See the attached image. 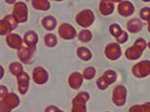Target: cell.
<instances>
[{
	"instance_id": "1",
	"label": "cell",
	"mask_w": 150,
	"mask_h": 112,
	"mask_svg": "<svg viewBox=\"0 0 150 112\" xmlns=\"http://www.w3.org/2000/svg\"><path fill=\"white\" fill-rule=\"evenodd\" d=\"M147 44L143 38H139L134 41V44L129 47L125 51V57L129 60H138L146 49Z\"/></svg>"
},
{
	"instance_id": "2",
	"label": "cell",
	"mask_w": 150,
	"mask_h": 112,
	"mask_svg": "<svg viewBox=\"0 0 150 112\" xmlns=\"http://www.w3.org/2000/svg\"><path fill=\"white\" fill-rule=\"evenodd\" d=\"M20 105V98L14 92H9L0 101V111L11 112Z\"/></svg>"
},
{
	"instance_id": "3",
	"label": "cell",
	"mask_w": 150,
	"mask_h": 112,
	"mask_svg": "<svg viewBox=\"0 0 150 112\" xmlns=\"http://www.w3.org/2000/svg\"><path fill=\"white\" fill-rule=\"evenodd\" d=\"M90 99L89 93L87 91H81L72 99L71 112H87L86 104Z\"/></svg>"
},
{
	"instance_id": "4",
	"label": "cell",
	"mask_w": 150,
	"mask_h": 112,
	"mask_svg": "<svg viewBox=\"0 0 150 112\" xmlns=\"http://www.w3.org/2000/svg\"><path fill=\"white\" fill-rule=\"evenodd\" d=\"M19 23L13 17V14L6 15L3 19L0 21V35L1 36H7L13 30H15L18 26Z\"/></svg>"
},
{
	"instance_id": "5",
	"label": "cell",
	"mask_w": 150,
	"mask_h": 112,
	"mask_svg": "<svg viewBox=\"0 0 150 112\" xmlns=\"http://www.w3.org/2000/svg\"><path fill=\"white\" fill-rule=\"evenodd\" d=\"M77 24L82 28H88L95 21V14L90 9H85L77 14L75 17Z\"/></svg>"
},
{
	"instance_id": "6",
	"label": "cell",
	"mask_w": 150,
	"mask_h": 112,
	"mask_svg": "<svg viewBox=\"0 0 150 112\" xmlns=\"http://www.w3.org/2000/svg\"><path fill=\"white\" fill-rule=\"evenodd\" d=\"M12 14L19 24L26 23L28 20V6L24 2L19 1L13 5Z\"/></svg>"
},
{
	"instance_id": "7",
	"label": "cell",
	"mask_w": 150,
	"mask_h": 112,
	"mask_svg": "<svg viewBox=\"0 0 150 112\" xmlns=\"http://www.w3.org/2000/svg\"><path fill=\"white\" fill-rule=\"evenodd\" d=\"M127 99V89L123 85L116 86L112 94V101L117 107H122L126 103Z\"/></svg>"
},
{
	"instance_id": "8",
	"label": "cell",
	"mask_w": 150,
	"mask_h": 112,
	"mask_svg": "<svg viewBox=\"0 0 150 112\" xmlns=\"http://www.w3.org/2000/svg\"><path fill=\"white\" fill-rule=\"evenodd\" d=\"M132 73L137 78H145L150 76V60H142L132 66Z\"/></svg>"
},
{
	"instance_id": "9",
	"label": "cell",
	"mask_w": 150,
	"mask_h": 112,
	"mask_svg": "<svg viewBox=\"0 0 150 112\" xmlns=\"http://www.w3.org/2000/svg\"><path fill=\"white\" fill-rule=\"evenodd\" d=\"M122 52V48L117 42H111L107 44L105 48V55L106 58L111 61H115L121 58Z\"/></svg>"
},
{
	"instance_id": "10",
	"label": "cell",
	"mask_w": 150,
	"mask_h": 112,
	"mask_svg": "<svg viewBox=\"0 0 150 112\" xmlns=\"http://www.w3.org/2000/svg\"><path fill=\"white\" fill-rule=\"evenodd\" d=\"M35 51H36V49H33L28 46H23L21 49H18L17 56L23 64L30 65L33 61Z\"/></svg>"
},
{
	"instance_id": "11",
	"label": "cell",
	"mask_w": 150,
	"mask_h": 112,
	"mask_svg": "<svg viewBox=\"0 0 150 112\" xmlns=\"http://www.w3.org/2000/svg\"><path fill=\"white\" fill-rule=\"evenodd\" d=\"M58 34L62 39L66 40V41H71L75 39V37H77V31L75 28L67 23L62 24L59 28H58Z\"/></svg>"
},
{
	"instance_id": "12",
	"label": "cell",
	"mask_w": 150,
	"mask_h": 112,
	"mask_svg": "<svg viewBox=\"0 0 150 112\" xmlns=\"http://www.w3.org/2000/svg\"><path fill=\"white\" fill-rule=\"evenodd\" d=\"M49 78L47 71L42 66H37L32 71V80L35 83L43 85L47 83Z\"/></svg>"
},
{
	"instance_id": "13",
	"label": "cell",
	"mask_w": 150,
	"mask_h": 112,
	"mask_svg": "<svg viewBox=\"0 0 150 112\" xmlns=\"http://www.w3.org/2000/svg\"><path fill=\"white\" fill-rule=\"evenodd\" d=\"M17 77V87L21 94H26L29 91L30 77L26 72H23Z\"/></svg>"
},
{
	"instance_id": "14",
	"label": "cell",
	"mask_w": 150,
	"mask_h": 112,
	"mask_svg": "<svg viewBox=\"0 0 150 112\" xmlns=\"http://www.w3.org/2000/svg\"><path fill=\"white\" fill-rule=\"evenodd\" d=\"M117 11L121 16L126 18V17H129L134 14L135 6L132 3L128 1V0H122V2H120L118 4Z\"/></svg>"
},
{
	"instance_id": "15",
	"label": "cell",
	"mask_w": 150,
	"mask_h": 112,
	"mask_svg": "<svg viewBox=\"0 0 150 112\" xmlns=\"http://www.w3.org/2000/svg\"><path fill=\"white\" fill-rule=\"evenodd\" d=\"M6 41L9 48L17 50L21 49L23 47V43H24L23 39H22V37L17 33H10L9 35H7L6 38Z\"/></svg>"
},
{
	"instance_id": "16",
	"label": "cell",
	"mask_w": 150,
	"mask_h": 112,
	"mask_svg": "<svg viewBox=\"0 0 150 112\" xmlns=\"http://www.w3.org/2000/svg\"><path fill=\"white\" fill-rule=\"evenodd\" d=\"M83 74L80 72H73L68 78V84L72 90H79L83 83Z\"/></svg>"
},
{
	"instance_id": "17",
	"label": "cell",
	"mask_w": 150,
	"mask_h": 112,
	"mask_svg": "<svg viewBox=\"0 0 150 112\" xmlns=\"http://www.w3.org/2000/svg\"><path fill=\"white\" fill-rule=\"evenodd\" d=\"M23 42L26 46L36 49V46L39 42V36L36 33V31L30 30L25 32L23 36Z\"/></svg>"
},
{
	"instance_id": "18",
	"label": "cell",
	"mask_w": 150,
	"mask_h": 112,
	"mask_svg": "<svg viewBox=\"0 0 150 112\" xmlns=\"http://www.w3.org/2000/svg\"><path fill=\"white\" fill-rule=\"evenodd\" d=\"M126 27H127V31L129 32L136 34L142 31L143 23L140 19H139V18H132V19L128 21Z\"/></svg>"
},
{
	"instance_id": "19",
	"label": "cell",
	"mask_w": 150,
	"mask_h": 112,
	"mask_svg": "<svg viewBox=\"0 0 150 112\" xmlns=\"http://www.w3.org/2000/svg\"><path fill=\"white\" fill-rule=\"evenodd\" d=\"M115 3L112 0H101L99 3V12L102 15H110L115 11Z\"/></svg>"
},
{
	"instance_id": "20",
	"label": "cell",
	"mask_w": 150,
	"mask_h": 112,
	"mask_svg": "<svg viewBox=\"0 0 150 112\" xmlns=\"http://www.w3.org/2000/svg\"><path fill=\"white\" fill-rule=\"evenodd\" d=\"M41 24L45 30L52 31L57 25V21H56V18L54 17L53 15H47L41 20Z\"/></svg>"
},
{
	"instance_id": "21",
	"label": "cell",
	"mask_w": 150,
	"mask_h": 112,
	"mask_svg": "<svg viewBox=\"0 0 150 112\" xmlns=\"http://www.w3.org/2000/svg\"><path fill=\"white\" fill-rule=\"evenodd\" d=\"M31 5L34 9L39 11H47L51 7L48 0H31Z\"/></svg>"
},
{
	"instance_id": "22",
	"label": "cell",
	"mask_w": 150,
	"mask_h": 112,
	"mask_svg": "<svg viewBox=\"0 0 150 112\" xmlns=\"http://www.w3.org/2000/svg\"><path fill=\"white\" fill-rule=\"evenodd\" d=\"M76 54L78 58L82 61H89L92 58L91 51L86 47H79L76 50Z\"/></svg>"
},
{
	"instance_id": "23",
	"label": "cell",
	"mask_w": 150,
	"mask_h": 112,
	"mask_svg": "<svg viewBox=\"0 0 150 112\" xmlns=\"http://www.w3.org/2000/svg\"><path fill=\"white\" fill-rule=\"evenodd\" d=\"M103 78L105 80V82L110 85L115 83L117 80V73L115 71L112 70V69H108L106 70L104 73H103Z\"/></svg>"
},
{
	"instance_id": "24",
	"label": "cell",
	"mask_w": 150,
	"mask_h": 112,
	"mask_svg": "<svg viewBox=\"0 0 150 112\" xmlns=\"http://www.w3.org/2000/svg\"><path fill=\"white\" fill-rule=\"evenodd\" d=\"M10 73L14 76H18L23 72V66L19 62H13L9 65Z\"/></svg>"
},
{
	"instance_id": "25",
	"label": "cell",
	"mask_w": 150,
	"mask_h": 112,
	"mask_svg": "<svg viewBox=\"0 0 150 112\" xmlns=\"http://www.w3.org/2000/svg\"><path fill=\"white\" fill-rule=\"evenodd\" d=\"M77 38H78V40L81 42H84V43L89 42L92 40V32L89 30H88V29L81 30L79 32Z\"/></svg>"
},
{
	"instance_id": "26",
	"label": "cell",
	"mask_w": 150,
	"mask_h": 112,
	"mask_svg": "<svg viewBox=\"0 0 150 112\" xmlns=\"http://www.w3.org/2000/svg\"><path fill=\"white\" fill-rule=\"evenodd\" d=\"M44 41L47 47L48 48H54L57 45V38L53 33H47L44 37Z\"/></svg>"
},
{
	"instance_id": "27",
	"label": "cell",
	"mask_w": 150,
	"mask_h": 112,
	"mask_svg": "<svg viewBox=\"0 0 150 112\" xmlns=\"http://www.w3.org/2000/svg\"><path fill=\"white\" fill-rule=\"evenodd\" d=\"M129 112H150V102L131 106L129 109Z\"/></svg>"
},
{
	"instance_id": "28",
	"label": "cell",
	"mask_w": 150,
	"mask_h": 112,
	"mask_svg": "<svg viewBox=\"0 0 150 112\" xmlns=\"http://www.w3.org/2000/svg\"><path fill=\"white\" fill-rule=\"evenodd\" d=\"M96 73H97V71H96L95 67H94V66H88V67H86L83 70L82 74H83L84 79H86V80H92L94 77H95Z\"/></svg>"
},
{
	"instance_id": "29",
	"label": "cell",
	"mask_w": 150,
	"mask_h": 112,
	"mask_svg": "<svg viewBox=\"0 0 150 112\" xmlns=\"http://www.w3.org/2000/svg\"><path fill=\"white\" fill-rule=\"evenodd\" d=\"M122 29L121 28V26L117 24H112L109 26V32L112 36H114L116 39L119 35H121V33L122 32Z\"/></svg>"
},
{
	"instance_id": "30",
	"label": "cell",
	"mask_w": 150,
	"mask_h": 112,
	"mask_svg": "<svg viewBox=\"0 0 150 112\" xmlns=\"http://www.w3.org/2000/svg\"><path fill=\"white\" fill-rule=\"evenodd\" d=\"M139 17L142 21L148 22L150 20V8L149 7H143L139 11Z\"/></svg>"
},
{
	"instance_id": "31",
	"label": "cell",
	"mask_w": 150,
	"mask_h": 112,
	"mask_svg": "<svg viewBox=\"0 0 150 112\" xmlns=\"http://www.w3.org/2000/svg\"><path fill=\"white\" fill-rule=\"evenodd\" d=\"M97 86L99 90L101 91H105L109 87V84L105 82V80L103 78V76H100L98 80H97Z\"/></svg>"
},
{
	"instance_id": "32",
	"label": "cell",
	"mask_w": 150,
	"mask_h": 112,
	"mask_svg": "<svg viewBox=\"0 0 150 112\" xmlns=\"http://www.w3.org/2000/svg\"><path fill=\"white\" fill-rule=\"evenodd\" d=\"M128 40H129V35L125 31H123L121 33V35H119L116 38V42L119 43V44H123V43L127 42Z\"/></svg>"
},
{
	"instance_id": "33",
	"label": "cell",
	"mask_w": 150,
	"mask_h": 112,
	"mask_svg": "<svg viewBox=\"0 0 150 112\" xmlns=\"http://www.w3.org/2000/svg\"><path fill=\"white\" fill-rule=\"evenodd\" d=\"M8 90H7V88L5 86V85H1L0 86V99H2V98H4L6 95H7L8 94Z\"/></svg>"
},
{
	"instance_id": "34",
	"label": "cell",
	"mask_w": 150,
	"mask_h": 112,
	"mask_svg": "<svg viewBox=\"0 0 150 112\" xmlns=\"http://www.w3.org/2000/svg\"><path fill=\"white\" fill-rule=\"evenodd\" d=\"M59 110L60 109L54 105H50L45 108V112H58Z\"/></svg>"
},
{
	"instance_id": "35",
	"label": "cell",
	"mask_w": 150,
	"mask_h": 112,
	"mask_svg": "<svg viewBox=\"0 0 150 112\" xmlns=\"http://www.w3.org/2000/svg\"><path fill=\"white\" fill-rule=\"evenodd\" d=\"M5 1L9 5H14L16 3V0H5Z\"/></svg>"
},
{
	"instance_id": "36",
	"label": "cell",
	"mask_w": 150,
	"mask_h": 112,
	"mask_svg": "<svg viewBox=\"0 0 150 112\" xmlns=\"http://www.w3.org/2000/svg\"><path fill=\"white\" fill-rule=\"evenodd\" d=\"M148 24H147V31H149V33H150V23H147Z\"/></svg>"
},
{
	"instance_id": "37",
	"label": "cell",
	"mask_w": 150,
	"mask_h": 112,
	"mask_svg": "<svg viewBox=\"0 0 150 112\" xmlns=\"http://www.w3.org/2000/svg\"><path fill=\"white\" fill-rule=\"evenodd\" d=\"M143 2H146V3H148V2H150V0H142Z\"/></svg>"
},
{
	"instance_id": "38",
	"label": "cell",
	"mask_w": 150,
	"mask_h": 112,
	"mask_svg": "<svg viewBox=\"0 0 150 112\" xmlns=\"http://www.w3.org/2000/svg\"><path fill=\"white\" fill-rule=\"evenodd\" d=\"M53 1H56V2H62L64 0H53Z\"/></svg>"
},
{
	"instance_id": "39",
	"label": "cell",
	"mask_w": 150,
	"mask_h": 112,
	"mask_svg": "<svg viewBox=\"0 0 150 112\" xmlns=\"http://www.w3.org/2000/svg\"><path fill=\"white\" fill-rule=\"evenodd\" d=\"M147 47H148V49H150V41H149V42L147 43Z\"/></svg>"
},
{
	"instance_id": "40",
	"label": "cell",
	"mask_w": 150,
	"mask_h": 112,
	"mask_svg": "<svg viewBox=\"0 0 150 112\" xmlns=\"http://www.w3.org/2000/svg\"><path fill=\"white\" fill-rule=\"evenodd\" d=\"M58 112H64V111H63V110H59Z\"/></svg>"
},
{
	"instance_id": "41",
	"label": "cell",
	"mask_w": 150,
	"mask_h": 112,
	"mask_svg": "<svg viewBox=\"0 0 150 112\" xmlns=\"http://www.w3.org/2000/svg\"><path fill=\"white\" fill-rule=\"evenodd\" d=\"M147 23H150V20H149V21H148V22H147Z\"/></svg>"
},
{
	"instance_id": "42",
	"label": "cell",
	"mask_w": 150,
	"mask_h": 112,
	"mask_svg": "<svg viewBox=\"0 0 150 112\" xmlns=\"http://www.w3.org/2000/svg\"><path fill=\"white\" fill-rule=\"evenodd\" d=\"M106 112H111V111H106Z\"/></svg>"
}]
</instances>
